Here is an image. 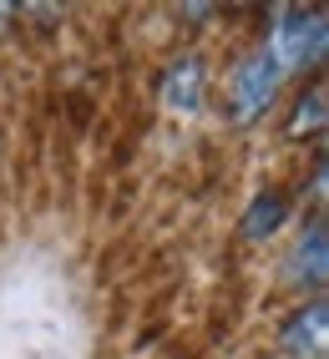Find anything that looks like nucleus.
Masks as SVG:
<instances>
[{"instance_id":"nucleus-1","label":"nucleus","mask_w":329,"mask_h":359,"mask_svg":"<svg viewBox=\"0 0 329 359\" xmlns=\"http://www.w3.org/2000/svg\"><path fill=\"white\" fill-rule=\"evenodd\" d=\"M324 41H329V15L324 11L284 6V11H274V26H269L264 51L278 66V76H289V71H304V66H319L324 61Z\"/></svg>"},{"instance_id":"nucleus-2","label":"nucleus","mask_w":329,"mask_h":359,"mask_svg":"<svg viewBox=\"0 0 329 359\" xmlns=\"http://www.w3.org/2000/svg\"><path fill=\"white\" fill-rule=\"evenodd\" d=\"M278 66L269 61V51L264 46H253V51L239 61V71H233V81H228V107H233V122L239 127H248V122H258V116L269 111V102H274V91H278Z\"/></svg>"},{"instance_id":"nucleus-3","label":"nucleus","mask_w":329,"mask_h":359,"mask_svg":"<svg viewBox=\"0 0 329 359\" xmlns=\"http://www.w3.org/2000/svg\"><path fill=\"white\" fill-rule=\"evenodd\" d=\"M162 107L173 116H193L203 107V66H198V56H177L168 66V76H162Z\"/></svg>"},{"instance_id":"nucleus-4","label":"nucleus","mask_w":329,"mask_h":359,"mask_svg":"<svg viewBox=\"0 0 329 359\" xmlns=\"http://www.w3.org/2000/svg\"><path fill=\"white\" fill-rule=\"evenodd\" d=\"M284 349H289L294 359H319V354H324V294H314V299L284 324Z\"/></svg>"},{"instance_id":"nucleus-5","label":"nucleus","mask_w":329,"mask_h":359,"mask_svg":"<svg viewBox=\"0 0 329 359\" xmlns=\"http://www.w3.org/2000/svg\"><path fill=\"white\" fill-rule=\"evenodd\" d=\"M324 269H329V253H324V212H314L309 228H304V238H299L294 253H289V273L299 283H309V289H324Z\"/></svg>"},{"instance_id":"nucleus-6","label":"nucleus","mask_w":329,"mask_h":359,"mask_svg":"<svg viewBox=\"0 0 329 359\" xmlns=\"http://www.w3.org/2000/svg\"><path fill=\"white\" fill-rule=\"evenodd\" d=\"M289 218V208H284V193H258L248 203V218H243V238H269L278 223Z\"/></svg>"},{"instance_id":"nucleus-7","label":"nucleus","mask_w":329,"mask_h":359,"mask_svg":"<svg viewBox=\"0 0 329 359\" xmlns=\"http://www.w3.org/2000/svg\"><path fill=\"white\" fill-rule=\"evenodd\" d=\"M289 132L304 137V132H324V86H309V97H304L289 116Z\"/></svg>"}]
</instances>
